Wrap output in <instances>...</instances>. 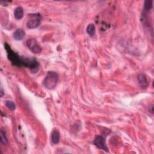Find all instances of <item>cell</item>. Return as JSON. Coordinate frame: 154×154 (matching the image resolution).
Masks as SVG:
<instances>
[{"label": "cell", "instance_id": "3957f363", "mask_svg": "<svg viewBox=\"0 0 154 154\" xmlns=\"http://www.w3.org/2000/svg\"><path fill=\"white\" fill-rule=\"evenodd\" d=\"M29 20L27 23V27L30 29H34L38 27L41 22L42 16L40 13L30 14Z\"/></svg>", "mask_w": 154, "mask_h": 154}, {"label": "cell", "instance_id": "8992f818", "mask_svg": "<svg viewBox=\"0 0 154 154\" xmlns=\"http://www.w3.org/2000/svg\"><path fill=\"white\" fill-rule=\"evenodd\" d=\"M138 81L139 83L140 86L141 87L142 89H146L147 85H148V82L147 80V78L146 75L143 74H140L138 75Z\"/></svg>", "mask_w": 154, "mask_h": 154}, {"label": "cell", "instance_id": "277c9868", "mask_svg": "<svg viewBox=\"0 0 154 154\" xmlns=\"http://www.w3.org/2000/svg\"><path fill=\"white\" fill-rule=\"evenodd\" d=\"M27 46L32 51L33 53L39 54L42 52V48L35 39H30L26 42Z\"/></svg>", "mask_w": 154, "mask_h": 154}, {"label": "cell", "instance_id": "4fadbf2b", "mask_svg": "<svg viewBox=\"0 0 154 154\" xmlns=\"http://www.w3.org/2000/svg\"><path fill=\"white\" fill-rule=\"evenodd\" d=\"M149 111L151 113H153V105H151L150 106H149Z\"/></svg>", "mask_w": 154, "mask_h": 154}, {"label": "cell", "instance_id": "5bb4252c", "mask_svg": "<svg viewBox=\"0 0 154 154\" xmlns=\"http://www.w3.org/2000/svg\"><path fill=\"white\" fill-rule=\"evenodd\" d=\"M1 97H3V89H1Z\"/></svg>", "mask_w": 154, "mask_h": 154}, {"label": "cell", "instance_id": "52a82bcc", "mask_svg": "<svg viewBox=\"0 0 154 154\" xmlns=\"http://www.w3.org/2000/svg\"><path fill=\"white\" fill-rule=\"evenodd\" d=\"M25 36V33L22 28L17 29L13 33V38L16 40H22Z\"/></svg>", "mask_w": 154, "mask_h": 154}, {"label": "cell", "instance_id": "30bf717a", "mask_svg": "<svg viewBox=\"0 0 154 154\" xmlns=\"http://www.w3.org/2000/svg\"><path fill=\"white\" fill-rule=\"evenodd\" d=\"M95 26L93 24H90L87 27V33L90 37H93L95 35Z\"/></svg>", "mask_w": 154, "mask_h": 154}, {"label": "cell", "instance_id": "6da1fadb", "mask_svg": "<svg viewBox=\"0 0 154 154\" xmlns=\"http://www.w3.org/2000/svg\"><path fill=\"white\" fill-rule=\"evenodd\" d=\"M59 75L56 72H48L43 80L44 86L49 90L54 89L58 83Z\"/></svg>", "mask_w": 154, "mask_h": 154}, {"label": "cell", "instance_id": "7c38bea8", "mask_svg": "<svg viewBox=\"0 0 154 154\" xmlns=\"http://www.w3.org/2000/svg\"><path fill=\"white\" fill-rule=\"evenodd\" d=\"M6 106L12 111H14L16 109V105L12 100H6L5 102Z\"/></svg>", "mask_w": 154, "mask_h": 154}, {"label": "cell", "instance_id": "5b68a950", "mask_svg": "<svg viewBox=\"0 0 154 154\" xmlns=\"http://www.w3.org/2000/svg\"><path fill=\"white\" fill-rule=\"evenodd\" d=\"M93 143L98 148L106 152H108V149L106 145V140L102 136H97L93 142Z\"/></svg>", "mask_w": 154, "mask_h": 154}, {"label": "cell", "instance_id": "7a4b0ae2", "mask_svg": "<svg viewBox=\"0 0 154 154\" xmlns=\"http://www.w3.org/2000/svg\"><path fill=\"white\" fill-rule=\"evenodd\" d=\"M4 47L7 51V57L9 60L12 62V63L14 66H22L23 57H21L18 54L14 53L11 49L10 46L8 45V43H6L4 44Z\"/></svg>", "mask_w": 154, "mask_h": 154}, {"label": "cell", "instance_id": "ba28073f", "mask_svg": "<svg viewBox=\"0 0 154 154\" xmlns=\"http://www.w3.org/2000/svg\"><path fill=\"white\" fill-rule=\"evenodd\" d=\"M24 10L21 7H16L14 11V16L17 20H20L23 18Z\"/></svg>", "mask_w": 154, "mask_h": 154}, {"label": "cell", "instance_id": "9c48e42d", "mask_svg": "<svg viewBox=\"0 0 154 154\" xmlns=\"http://www.w3.org/2000/svg\"><path fill=\"white\" fill-rule=\"evenodd\" d=\"M51 141L53 144H58L60 142V133L57 130H54L51 135Z\"/></svg>", "mask_w": 154, "mask_h": 154}, {"label": "cell", "instance_id": "8fae6325", "mask_svg": "<svg viewBox=\"0 0 154 154\" xmlns=\"http://www.w3.org/2000/svg\"><path fill=\"white\" fill-rule=\"evenodd\" d=\"M1 142L3 145H8V140L6 137V132L3 129H1Z\"/></svg>", "mask_w": 154, "mask_h": 154}]
</instances>
